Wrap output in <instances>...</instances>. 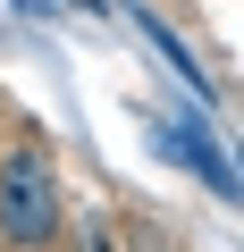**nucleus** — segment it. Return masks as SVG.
<instances>
[{
	"label": "nucleus",
	"instance_id": "nucleus-4",
	"mask_svg": "<svg viewBox=\"0 0 244 252\" xmlns=\"http://www.w3.org/2000/svg\"><path fill=\"white\" fill-rule=\"evenodd\" d=\"M68 252H127V227H109V219H84V227H68Z\"/></svg>",
	"mask_w": 244,
	"mask_h": 252
},
{
	"label": "nucleus",
	"instance_id": "nucleus-1",
	"mask_svg": "<svg viewBox=\"0 0 244 252\" xmlns=\"http://www.w3.org/2000/svg\"><path fill=\"white\" fill-rule=\"evenodd\" d=\"M68 235V210H59V177L42 152H0V244L17 252H51Z\"/></svg>",
	"mask_w": 244,
	"mask_h": 252
},
{
	"label": "nucleus",
	"instance_id": "nucleus-2",
	"mask_svg": "<svg viewBox=\"0 0 244 252\" xmlns=\"http://www.w3.org/2000/svg\"><path fill=\"white\" fill-rule=\"evenodd\" d=\"M160 152H177L185 168H202V177H210V185H219L227 202L244 193V185H236V168H227V152H219V143L202 135V118H169V126H160Z\"/></svg>",
	"mask_w": 244,
	"mask_h": 252
},
{
	"label": "nucleus",
	"instance_id": "nucleus-5",
	"mask_svg": "<svg viewBox=\"0 0 244 252\" xmlns=\"http://www.w3.org/2000/svg\"><path fill=\"white\" fill-rule=\"evenodd\" d=\"M127 252H177V235L152 227V219H135V227H127Z\"/></svg>",
	"mask_w": 244,
	"mask_h": 252
},
{
	"label": "nucleus",
	"instance_id": "nucleus-3",
	"mask_svg": "<svg viewBox=\"0 0 244 252\" xmlns=\"http://www.w3.org/2000/svg\"><path fill=\"white\" fill-rule=\"evenodd\" d=\"M143 34H152V51H160V59H169V67H177V76H185V84H194V93H210V76H202V67H194V51H185V42H177V34H169V26H152V17H143Z\"/></svg>",
	"mask_w": 244,
	"mask_h": 252
}]
</instances>
